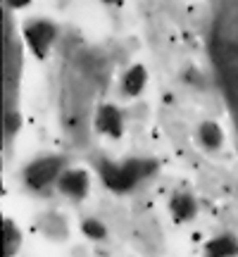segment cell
<instances>
[{
  "label": "cell",
  "instance_id": "obj_1",
  "mask_svg": "<svg viewBox=\"0 0 238 257\" xmlns=\"http://www.w3.org/2000/svg\"><path fill=\"white\" fill-rule=\"evenodd\" d=\"M157 172V162L150 157H127V160H102L98 165L100 181L112 193H129Z\"/></svg>",
  "mask_w": 238,
  "mask_h": 257
},
{
  "label": "cell",
  "instance_id": "obj_2",
  "mask_svg": "<svg viewBox=\"0 0 238 257\" xmlns=\"http://www.w3.org/2000/svg\"><path fill=\"white\" fill-rule=\"evenodd\" d=\"M67 167H69V162H67L64 155L43 153V155H36L22 167V181H24L29 191H46V188L57 184V179L62 176Z\"/></svg>",
  "mask_w": 238,
  "mask_h": 257
},
{
  "label": "cell",
  "instance_id": "obj_3",
  "mask_svg": "<svg viewBox=\"0 0 238 257\" xmlns=\"http://www.w3.org/2000/svg\"><path fill=\"white\" fill-rule=\"evenodd\" d=\"M22 38L36 60H46L60 38V27L48 17H29L22 24Z\"/></svg>",
  "mask_w": 238,
  "mask_h": 257
},
{
  "label": "cell",
  "instance_id": "obj_4",
  "mask_svg": "<svg viewBox=\"0 0 238 257\" xmlns=\"http://www.w3.org/2000/svg\"><path fill=\"white\" fill-rule=\"evenodd\" d=\"M57 193H62L64 198H69L74 202H81L88 198V193L93 188V174L81 165H69L62 172V176L55 184Z\"/></svg>",
  "mask_w": 238,
  "mask_h": 257
},
{
  "label": "cell",
  "instance_id": "obj_5",
  "mask_svg": "<svg viewBox=\"0 0 238 257\" xmlns=\"http://www.w3.org/2000/svg\"><path fill=\"white\" fill-rule=\"evenodd\" d=\"M93 128L100 136L119 141L127 131V119H124L122 107H117L114 102H100L93 112Z\"/></svg>",
  "mask_w": 238,
  "mask_h": 257
},
{
  "label": "cell",
  "instance_id": "obj_6",
  "mask_svg": "<svg viewBox=\"0 0 238 257\" xmlns=\"http://www.w3.org/2000/svg\"><path fill=\"white\" fill-rule=\"evenodd\" d=\"M36 229L43 238L53 240V243H64L69 240V221L62 212L57 210H46L38 214L36 219Z\"/></svg>",
  "mask_w": 238,
  "mask_h": 257
},
{
  "label": "cell",
  "instance_id": "obj_7",
  "mask_svg": "<svg viewBox=\"0 0 238 257\" xmlns=\"http://www.w3.org/2000/svg\"><path fill=\"white\" fill-rule=\"evenodd\" d=\"M148 69L146 64H129L127 69L122 72V79H119V91L124 98H141L143 91L148 88Z\"/></svg>",
  "mask_w": 238,
  "mask_h": 257
},
{
  "label": "cell",
  "instance_id": "obj_8",
  "mask_svg": "<svg viewBox=\"0 0 238 257\" xmlns=\"http://www.w3.org/2000/svg\"><path fill=\"white\" fill-rule=\"evenodd\" d=\"M169 214H172V219L176 224H188L198 217V200H195V195L188 191H176L172 193V198H169Z\"/></svg>",
  "mask_w": 238,
  "mask_h": 257
},
{
  "label": "cell",
  "instance_id": "obj_9",
  "mask_svg": "<svg viewBox=\"0 0 238 257\" xmlns=\"http://www.w3.org/2000/svg\"><path fill=\"white\" fill-rule=\"evenodd\" d=\"M202 257H238V238L233 233H217L205 240Z\"/></svg>",
  "mask_w": 238,
  "mask_h": 257
},
{
  "label": "cell",
  "instance_id": "obj_10",
  "mask_svg": "<svg viewBox=\"0 0 238 257\" xmlns=\"http://www.w3.org/2000/svg\"><path fill=\"white\" fill-rule=\"evenodd\" d=\"M198 143H200L207 153L221 150L224 143H226V134H224V128H221L219 121H214V119L200 121V126H198Z\"/></svg>",
  "mask_w": 238,
  "mask_h": 257
},
{
  "label": "cell",
  "instance_id": "obj_11",
  "mask_svg": "<svg viewBox=\"0 0 238 257\" xmlns=\"http://www.w3.org/2000/svg\"><path fill=\"white\" fill-rule=\"evenodd\" d=\"M22 245H24V233L19 229V224L5 217L3 221V257H17Z\"/></svg>",
  "mask_w": 238,
  "mask_h": 257
},
{
  "label": "cell",
  "instance_id": "obj_12",
  "mask_svg": "<svg viewBox=\"0 0 238 257\" xmlns=\"http://www.w3.org/2000/svg\"><path fill=\"white\" fill-rule=\"evenodd\" d=\"M79 229H81L83 238L93 240V243H102V240H107V236H110L107 224H105L100 217H83L81 224H79Z\"/></svg>",
  "mask_w": 238,
  "mask_h": 257
},
{
  "label": "cell",
  "instance_id": "obj_13",
  "mask_svg": "<svg viewBox=\"0 0 238 257\" xmlns=\"http://www.w3.org/2000/svg\"><path fill=\"white\" fill-rule=\"evenodd\" d=\"M5 136H8V141L17 131H22V117H19V112H15V110H8V114H5Z\"/></svg>",
  "mask_w": 238,
  "mask_h": 257
},
{
  "label": "cell",
  "instance_id": "obj_14",
  "mask_svg": "<svg viewBox=\"0 0 238 257\" xmlns=\"http://www.w3.org/2000/svg\"><path fill=\"white\" fill-rule=\"evenodd\" d=\"M34 0H5V5H8L10 10H24V8H29Z\"/></svg>",
  "mask_w": 238,
  "mask_h": 257
},
{
  "label": "cell",
  "instance_id": "obj_15",
  "mask_svg": "<svg viewBox=\"0 0 238 257\" xmlns=\"http://www.w3.org/2000/svg\"><path fill=\"white\" fill-rule=\"evenodd\" d=\"M102 5H112V8H117V5H122L124 0H100Z\"/></svg>",
  "mask_w": 238,
  "mask_h": 257
}]
</instances>
